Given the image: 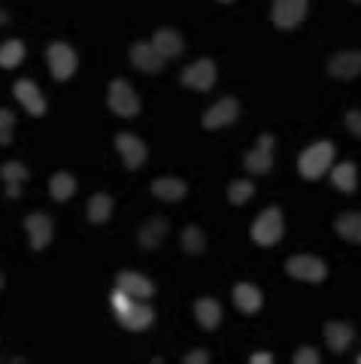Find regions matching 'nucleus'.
Masks as SVG:
<instances>
[{"label":"nucleus","mask_w":361,"mask_h":364,"mask_svg":"<svg viewBox=\"0 0 361 364\" xmlns=\"http://www.w3.org/2000/svg\"><path fill=\"white\" fill-rule=\"evenodd\" d=\"M331 161H334V146L328 140H322V143H313L310 149L301 152L298 170H301V176H307V179H319L325 170L331 167Z\"/></svg>","instance_id":"obj_1"},{"label":"nucleus","mask_w":361,"mask_h":364,"mask_svg":"<svg viewBox=\"0 0 361 364\" xmlns=\"http://www.w3.org/2000/svg\"><path fill=\"white\" fill-rule=\"evenodd\" d=\"M109 109L122 119H134L140 112V97H137V91L131 88V82H125V79L109 82Z\"/></svg>","instance_id":"obj_2"},{"label":"nucleus","mask_w":361,"mask_h":364,"mask_svg":"<svg viewBox=\"0 0 361 364\" xmlns=\"http://www.w3.org/2000/svg\"><path fill=\"white\" fill-rule=\"evenodd\" d=\"M252 240L258 246H274V243L283 240V213L276 207H270L258 215L255 225H252Z\"/></svg>","instance_id":"obj_3"},{"label":"nucleus","mask_w":361,"mask_h":364,"mask_svg":"<svg viewBox=\"0 0 361 364\" xmlns=\"http://www.w3.org/2000/svg\"><path fill=\"white\" fill-rule=\"evenodd\" d=\"M286 270L295 279H301V282H322L325 277H328V267H325V261L316 258V255H295V258H289Z\"/></svg>","instance_id":"obj_4"},{"label":"nucleus","mask_w":361,"mask_h":364,"mask_svg":"<svg viewBox=\"0 0 361 364\" xmlns=\"http://www.w3.org/2000/svg\"><path fill=\"white\" fill-rule=\"evenodd\" d=\"M46 58H49V70L55 79H70L76 73V52L70 49L67 43H52L49 46V52H46Z\"/></svg>","instance_id":"obj_5"},{"label":"nucleus","mask_w":361,"mask_h":364,"mask_svg":"<svg viewBox=\"0 0 361 364\" xmlns=\"http://www.w3.org/2000/svg\"><path fill=\"white\" fill-rule=\"evenodd\" d=\"M307 4L310 0H274V13H270L274 16V25L283 31L298 28L303 16H307Z\"/></svg>","instance_id":"obj_6"},{"label":"nucleus","mask_w":361,"mask_h":364,"mask_svg":"<svg viewBox=\"0 0 361 364\" xmlns=\"http://www.w3.org/2000/svg\"><path fill=\"white\" fill-rule=\"evenodd\" d=\"M243 164L249 173H267L274 167V134H262L255 149L243 155Z\"/></svg>","instance_id":"obj_7"},{"label":"nucleus","mask_w":361,"mask_h":364,"mask_svg":"<svg viewBox=\"0 0 361 364\" xmlns=\"http://www.w3.org/2000/svg\"><path fill=\"white\" fill-rule=\"evenodd\" d=\"M116 149H119L122 161H125L128 170L143 167V164H146V155H149L146 143L140 140V136H134V134H119V136H116Z\"/></svg>","instance_id":"obj_8"},{"label":"nucleus","mask_w":361,"mask_h":364,"mask_svg":"<svg viewBox=\"0 0 361 364\" xmlns=\"http://www.w3.org/2000/svg\"><path fill=\"white\" fill-rule=\"evenodd\" d=\"M183 85L195 88V91H210L212 85H216V64H212L210 58H200V61H195L191 67H185Z\"/></svg>","instance_id":"obj_9"},{"label":"nucleus","mask_w":361,"mask_h":364,"mask_svg":"<svg viewBox=\"0 0 361 364\" xmlns=\"http://www.w3.org/2000/svg\"><path fill=\"white\" fill-rule=\"evenodd\" d=\"M237 116H240V104H237V97H222L216 107H210L204 112V128H210V131L225 128V124H234Z\"/></svg>","instance_id":"obj_10"},{"label":"nucleus","mask_w":361,"mask_h":364,"mask_svg":"<svg viewBox=\"0 0 361 364\" xmlns=\"http://www.w3.org/2000/svg\"><path fill=\"white\" fill-rule=\"evenodd\" d=\"M164 55L155 49V43H134L131 46V64L143 73H158L164 67Z\"/></svg>","instance_id":"obj_11"},{"label":"nucleus","mask_w":361,"mask_h":364,"mask_svg":"<svg viewBox=\"0 0 361 364\" xmlns=\"http://www.w3.org/2000/svg\"><path fill=\"white\" fill-rule=\"evenodd\" d=\"M116 289H122L125 294H131L134 301H149L155 294V286L149 279L143 277V273H134V270H122L116 277Z\"/></svg>","instance_id":"obj_12"},{"label":"nucleus","mask_w":361,"mask_h":364,"mask_svg":"<svg viewBox=\"0 0 361 364\" xmlns=\"http://www.w3.org/2000/svg\"><path fill=\"white\" fill-rule=\"evenodd\" d=\"M13 95L18 97V104L25 107L31 116H46V97L40 95V88L31 82V79H18V82L13 85Z\"/></svg>","instance_id":"obj_13"},{"label":"nucleus","mask_w":361,"mask_h":364,"mask_svg":"<svg viewBox=\"0 0 361 364\" xmlns=\"http://www.w3.org/2000/svg\"><path fill=\"white\" fill-rule=\"evenodd\" d=\"M152 318H155L152 306H149V304H143V301H131L128 310H122V313H119V322L125 325L128 331H146V328L152 325Z\"/></svg>","instance_id":"obj_14"},{"label":"nucleus","mask_w":361,"mask_h":364,"mask_svg":"<svg viewBox=\"0 0 361 364\" xmlns=\"http://www.w3.org/2000/svg\"><path fill=\"white\" fill-rule=\"evenodd\" d=\"M328 73L334 79H355L361 73V52H337L328 61Z\"/></svg>","instance_id":"obj_15"},{"label":"nucleus","mask_w":361,"mask_h":364,"mask_svg":"<svg viewBox=\"0 0 361 364\" xmlns=\"http://www.w3.org/2000/svg\"><path fill=\"white\" fill-rule=\"evenodd\" d=\"M25 231L31 237L33 249H46V243L52 240V219H49V215H43V213H33V215H28Z\"/></svg>","instance_id":"obj_16"},{"label":"nucleus","mask_w":361,"mask_h":364,"mask_svg":"<svg viewBox=\"0 0 361 364\" xmlns=\"http://www.w3.org/2000/svg\"><path fill=\"white\" fill-rule=\"evenodd\" d=\"M355 337V328L349 322H328L325 325V340H328L331 352H346Z\"/></svg>","instance_id":"obj_17"},{"label":"nucleus","mask_w":361,"mask_h":364,"mask_svg":"<svg viewBox=\"0 0 361 364\" xmlns=\"http://www.w3.org/2000/svg\"><path fill=\"white\" fill-rule=\"evenodd\" d=\"M195 316H198V322L204 331H216L219 322H222V306L216 298H200L195 304Z\"/></svg>","instance_id":"obj_18"},{"label":"nucleus","mask_w":361,"mask_h":364,"mask_svg":"<svg viewBox=\"0 0 361 364\" xmlns=\"http://www.w3.org/2000/svg\"><path fill=\"white\" fill-rule=\"evenodd\" d=\"M164 237H167V219H161V215H155V219L143 222L137 240H140V246H143V249H158V246H161Z\"/></svg>","instance_id":"obj_19"},{"label":"nucleus","mask_w":361,"mask_h":364,"mask_svg":"<svg viewBox=\"0 0 361 364\" xmlns=\"http://www.w3.org/2000/svg\"><path fill=\"white\" fill-rule=\"evenodd\" d=\"M234 304H237L240 313L252 316V313L262 310V291H258L255 286H249V282H240V286L234 289Z\"/></svg>","instance_id":"obj_20"},{"label":"nucleus","mask_w":361,"mask_h":364,"mask_svg":"<svg viewBox=\"0 0 361 364\" xmlns=\"http://www.w3.org/2000/svg\"><path fill=\"white\" fill-rule=\"evenodd\" d=\"M152 43H155V49L164 55V58H176V55H183V37L173 31V28H161V31H155V37H152Z\"/></svg>","instance_id":"obj_21"},{"label":"nucleus","mask_w":361,"mask_h":364,"mask_svg":"<svg viewBox=\"0 0 361 364\" xmlns=\"http://www.w3.org/2000/svg\"><path fill=\"white\" fill-rule=\"evenodd\" d=\"M0 176H4V182H6V195L18 198L21 195V182L28 179V167L21 161H6L4 167H0Z\"/></svg>","instance_id":"obj_22"},{"label":"nucleus","mask_w":361,"mask_h":364,"mask_svg":"<svg viewBox=\"0 0 361 364\" xmlns=\"http://www.w3.org/2000/svg\"><path fill=\"white\" fill-rule=\"evenodd\" d=\"M185 182L176 179V176H161L152 182V195L161 198V200H183L185 198Z\"/></svg>","instance_id":"obj_23"},{"label":"nucleus","mask_w":361,"mask_h":364,"mask_svg":"<svg viewBox=\"0 0 361 364\" xmlns=\"http://www.w3.org/2000/svg\"><path fill=\"white\" fill-rule=\"evenodd\" d=\"M337 234L349 243H361V213H343L340 219L334 222Z\"/></svg>","instance_id":"obj_24"},{"label":"nucleus","mask_w":361,"mask_h":364,"mask_svg":"<svg viewBox=\"0 0 361 364\" xmlns=\"http://www.w3.org/2000/svg\"><path fill=\"white\" fill-rule=\"evenodd\" d=\"M112 215V198L109 195H92V200H88V222H95V225H104L107 219Z\"/></svg>","instance_id":"obj_25"},{"label":"nucleus","mask_w":361,"mask_h":364,"mask_svg":"<svg viewBox=\"0 0 361 364\" xmlns=\"http://www.w3.org/2000/svg\"><path fill=\"white\" fill-rule=\"evenodd\" d=\"M49 191H52L55 200H70L73 191H76V179L70 173H55L49 179Z\"/></svg>","instance_id":"obj_26"},{"label":"nucleus","mask_w":361,"mask_h":364,"mask_svg":"<svg viewBox=\"0 0 361 364\" xmlns=\"http://www.w3.org/2000/svg\"><path fill=\"white\" fill-rule=\"evenodd\" d=\"M21 58H25V43L9 40L0 46V67H4V70H13L16 64H21Z\"/></svg>","instance_id":"obj_27"},{"label":"nucleus","mask_w":361,"mask_h":364,"mask_svg":"<svg viewBox=\"0 0 361 364\" xmlns=\"http://www.w3.org/2000/svg\"><path fill=\"white\" fill-rule=\"evenodd\" d=\"M331 182H334V186L337 188H340V191H346V195H349V191H355V164H349V161H343V164H337L334 167V173H331Z\"/></svg>","instance_id":"obj_28"},{"label":"nucleus","mask_w":361,"mask_h":364,"mask_svg":"<svg viewBox=\"0 0 361 364\" xmlns=\"http://www.w3.org/2000/svg\"><path fill=\"white\" fill-rule=\"evenodd\" d=\"M183 249L188 255H200L207 249V237H204V231H200L198 225H188L183 231Z\"/></svg>","instance_id":"obj_29"},{"label":"nucleus","mask_w":361,"mask_h":364,"mask_svg":"<svg viewBox=\"0 0 361 364\" xmlns=\"http://www.w3.org/2000/svg\"><path fill=\"white\" fill-rule=\"evenodd\" d=\"M252 195H255V186L249 179H237V182H231V188H228V200L234 203V207H243Z\"/></svg>","instance_id":"obj_30"},{"label":"nucleus","mask_w":361,"mask_h":364,"mask_svg":"<svg viewBox=\"0 0 361 364\" xmlns=\"http://www.w3.org/2000/svg\"><path fill=\"white\" fill-rule=\"evenodd\" d=\"M13 124H16L13 112H9V109H0V146H6L9 140H13Z\"/></svg>","instance_id":"obj_31"},{"label":"nucleus","mask_w":361,"mask_h":364,"mask_svg":"<svg viewBox=\"0 0 361 364\" xmlns=\"http://www.w3.org/2000/svg\"><path fill=\"white\" fill-rule=\"evenodd\" d=\"M346 128H349V134L361 136V109H349L346 112Z\"/></svg>","instance_id":"obj_32"},{"label":"nucleus","mask_w":361,"mask_h":364,"mask_svg":"<svg viewBox=\"0 0 361 364\" xmlns=\"http://www.w3.org/2000/svg\"><path fill=\"white\" fill-rule=\"evenodd\" d=\"M131 294H125V291H122V289H116V291H112V306H116V316L122 313V310H128V306H131Z\"/></svg>","instance_id":"obj_33"},{"label":"nucleus","mask_w":361,"mask_h":364,"mask_svg":"<svg viewBox=\"0 0 361 364\" xmlns=\"http://www.w3.org/2000/svg\"><path fill=\"white\" fill-rule=\"evenodd\" d=\"M295 361H298V364H316V361H319V352L310 349V346H301V349L295 352Z\"/></svg>","instance_id":"obj_34"},{"label":"nucleus","mask_w":361,"mask_h":364,"mask_svg":"<svg viewBox=\"0 0 361 364\" xmlns=\"http://www.w3.org/2000/svg\"><path fill=\"white\" fill-rule=\"evenodd\" d=\"M183 361H185V364H207V361H210V355H207L204 349H195V352H188V355H185Z\"/></svg>","instance_id":"obj_35"},{"label":"nucleus","mask_w":361,"mask_h":364,"mask_svg":"<svg viewBox=\"0 0 361 364\" xmlns=\"http://www.w3.org/2000/svg\"><path fill=\"white\" fill-rule=\"evenodd\" d=\"M252 364H270V352H255Z\"/></svg>","instance_id":"obj_36"},{"label":"nucleus","mask_w":361,"mask_h":364,"mask_svg":"<svg viewBox=\"0 0 361 364\" xmlns=\"http://www.w3.org/2000/svg\"><path fill=\"white\" fill-rule=\"evenodd\" d=\"M6 21H9V16L4 13V9H0V25H6Z\"/></svg>","instance_id":"obj_37"},{"label":"nucleus","mask_w":361,"mask_h":364,"mask_svg":"<svg viewBox=\"0 0 361 364\" xmlns=\"http://www.w3.org/2000/svg\"><path fill=\"white\" fill-rule=\"evenodd\" d=\"M219 4H231V0H219Z\"/></svg>","instance_id":"obj_38"},{"label":"nucleus","mask_w":361,"mask_h":364,"mask_svg":"<svg viewBox=\"0 0 361 364\" xmlns=\"http://www.w3.org/2000/svg\"><path fill=\"white\" fill-rule=\"evenodd\" d=\"M0 289H4V277H0Z\"/></svg>","instance_id":"obj_39"},{"label":"nucleus","mask_w":361,"mask_h":364,"mask_svg":"<svg viewBox=\"0 0 361 364\" xmlns=\"http://www.w3.org/2000/svg\"><path fill=\"white\" fill-rule=\"evenodd\" d=\"M352 4H361V0H352Z\"/></svg>","instance_id":"obj_40"},{"label":"nucleus","mask_w":361,"mask_h":364,"mask_svg":"<svg viewBox=\"0 0 361 364\" xmlns=\"http://www.w3.org/2000/svg\"><path fill=\"white\" fill-rule=\"evenodd\" d=\"M358 364H361V355H358Z\"/></svg>","instance_id":"obj_41"}]
</instances>
